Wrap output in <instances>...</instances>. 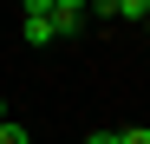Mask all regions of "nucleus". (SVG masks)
Returning <instances> with one entry per match:
<instances>
[{
  "instance_id": "obj_4",
  "label": "nucleus",
  "mask_w": 150,
  "mask_h": 144,
  "mask_svg": "<svg viewBox=\"0 0 150 144\" xmlns=\"http://www.w3.org/2000/svg\"><path fill=\"white\" fill-rule=\"evenodd\" d=\"M0 144H26V125H13V118H0Z\"/></svg>"
},
{
  "instance_id": "obj_7",
  "label": "nucleus",
  "mask_w": 150,
  "mask_h": 144,
  "mask_svg": "<svg viewBox=\"0 0 150 144\" xmlns=\"http://www.w3.org/2000/svg\"><path fill=\"white\" fill-rule=\"evenodd\" d=\"M85 144H117V131H91V138H85Z\"/></svg>"
},
{
  "instance_id": "obj_5",
  "label": "nucleus",
  "mask_w": 150,
  "mask_h": 144,
  "mask_svg": "<svg viewBox=\"0 0 150 144\" xmlns=\"http://www.w3.org/2000/svg\"><path fill=\"white\" fill-rule=\"evenodd\" d=\"M117 144H150V125H131V131H117Z\"/></svg>"
},
{
  "instance_id": "obj_10",
  "label": "nucleus",
  "mask_w": 150,
  "mask_h": 144,
  "mask_svg": "<svg viewBox=\"0 0 150 144\" xmlns=\"http://www.w3.org/2000/svg\"><path fill=\"white\" fill-rule=\"evenodd\" d=\"M0 118H7V105H0Z\"/></svg>"
},
{
  "instance_id": "obj_1",
  "label": "nucleus",
  "mask_w": 150,
  "mask_h": 144,
  "mask_svg": "<svg viewBox=\"0 0 150 144\" xmlns=\"http://www.w3.org/2000/svg\"><path fill=\"white\" fill-rule=\"evenodd\" d=\"M85 33V13L79 7H52V39H79Z\"/></svg>"
},
{
  "instance_id": "obj_8",
  "label": "nucleus",
  "mask_w": 150,
  "mask_h": 144,
  "mask_svg": "<svg viewBox=\"0 0 150 144\" xmlns=\"http://www.w3.org/2000/svg\"><path fill=\"white\" fill-rule=\"evenodd\" d=\"M52 7H79V13H85V7H91V0H52Z\"/></svg>"
},
{
  "instance_id": "obj_3",
  "label": "nucleus",
  "mask_w": 150,
  "mask_h": 144,
  "mask_svg": "<svg viewBox=\"0 0 150 144\" xmlns=\"http://www.w3.org/2000/svg\"><path fill=\"white\" fill-rule=\"evenodd\" d=\"M111 13H117V20H144V13H150V0H111Z\"/></svg>"
},
{
  "instance_id": "obj_2",
  "label": "nucleus",
  "mask_w": 150,
  "mask_h": 144,
  "mask_svg": "<svg viewBox=\"0 0 150 144\" xmlns=\"http://www.w3.org/2000/svg\"><path fill=\"white\" fill-rule=\"evenodd\" d=\"M26 39L33 46H52V13H26Z\"/></svg>"
},
{
  "instance_id": "obj_6",
  "label": "nucleus",
  "mask_w": 150,
  "mask_h": 144,
  "mask_svg": "<svg viewBox=\"0 0 150 144\" xmlns=\"http://www.w3.org/2000/svg\"><path fill=\"white\" fill-rule=\"evenodd\" d=\"M20 7H26V13H52V0H20Z\"/></svg>"
},
{
  "instance_id": "obj_9",
  "label": "nucleus",
  "mask_w": 150,
  "mask_h": 144,
  "mask_svg": "<svg viewBox=\"0 0 150 144\" xmlns=\"http://www.w3.org/2000/svg\"><path fill=\"white\" fill-rule=\"evenodd\" d=\"M144 33H150V13H144Z\"/></svg>"
}]
</instances>
